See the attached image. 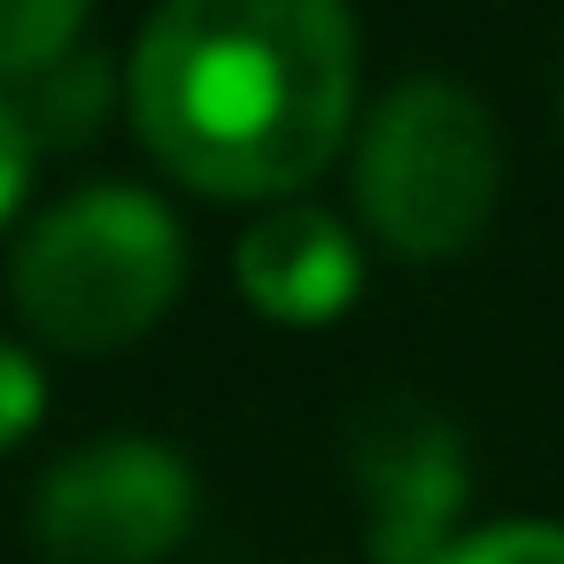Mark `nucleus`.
Listing matches in <instances>:
<instances>
[{
	"instance_id": "nucleus-6",
	"label": "nucleus",
	"mask_w": 564,
	"mask_h": 564,
	"mask_svg": "<svg viewBox=\"0 0 564 564\" xmlns=\"http://www.w3.org/2000/svg\"><path fill=\"white\" fill-rule=\"evenodd\" d=\"M232 271H240V294L279 325H333L364 286V256H356L348 225L333 209H310V202L263 209L240 232Z\"/></svg>"
},
{
	"instance_id": "nucleus-7",
	"label": "nucleus",
	"mask_w": 564,
	"mask_h": 564,
	"mask_svg": "<svg viewBox=\"0 0 564 564\" xmlns=\"http://www.w3.org/2000/svg\"><path fill=\"white\" fill-rule=\"evenodd\" d=\"M109 86H117V78H109V55H101V47H78V55H63L55 70L9 86V101L24 109V124H32L40 148H86V140L101 132V117H109Z\"/></svg>"
},
{
	"instance_id": "nucleus-11",
	"label": "nucleus",
	"mask_w": 564,
	"mask_h": 564,
	"mask_svg": "<svg viewBox=\"0 0 564 564\" xmlns=\"http://www.w3.org/2000/svg\"><path fill=\"white\" fill-rule=\"evenodd\" d=\"M32 155H40V140H32L24 109L9 101V86H0V225L17 217V202H24V186H32Z\"/></svg>"
},
{
	"instance_id": "nucleus-8",
	"label": "nucleus",
	"mask_w": 564,
	"mask_h": 564,
	"mask_svg": "<svg viewBox=\"0 0 564 564\" xmlns=\"http://www.w3.org/2000/svg\"><path fill=\"white\" fill-rule=\"evenodd\" d=\"M94 0H0V86H24L86 47Z\"/></svg>"
},
{
	"instance_id": "nucleus-5",
	"label": "nucleus",
	"mask_w": 564,
	"mask_h": 564,
	"mask_svg": "<svg viewBox=\"0 0 564 564\" xmlns=\"http://www.w3.org/2000/svg\"><path fill=\"white\" fill-rule=\"evenodd\" d=\"M464 487L471 456L456 417L433 402H387L356 433V495H364V533L371 564H441L464 533Z\"/></svg>"
},
{
	"instance_id": "nucleus-3",
	"label": "nucleus",
	"mask_w": 564,
	"mask_h": 564,
	"mask_svg": "<svg viewBox=\"0 0 564 564\" xmlns=\"http://www.w3.org/2000/svg\"><path fill=\"white\" fill-rule=\"evenodd\" d=\"M502 186V140L479 94L456 78H402L356 140V202L364 225L394 256H456L479 240Z\"/></svg>"
},
{
	"instance_id": "nucleus-2",
	"label": "nucleus",
	"mask_w": 564,
	"mask_h": 564,
	"mask_svg": "<svg viewBox=\"0 0 564 564\" xmlns=\"http://www.w3.org/2000/svg\"><path fill=\"white\" fill-rule=\"evenodd\" d=\"M186 286V232L148 186H78L24 225L9 294L47 348L94 356L140 340Z\"/></svg>"
},
{
	"instance_id": "nucleus-1",
	"label": "nucleus",
	"mask_w": 564,
	"mask_h": 564,
	"mask_svg": "<svg viewBox=\"0 0 564 564\" xmlns=\"http://www.w3.org/2000/svg\"><path fill=\"white\" fill-rule=\"evenodd\" d=\"M348 117V0H155L132 47V124L148 155L202 194H294L340 155Z\"/></svg>"
},
{
	"instance_id": "nucleus-10",
	"label": "nucleus",
	"mask_w": 564,
	"mask_h": 564,
	"mask_svg": "<svg viewBox=\"0 0 564 564\" xmlns=\"http://www.w3.org/2000/svg\"><path fill=\"white\" fill-rule=\"evenodd\" d=\"M40 410H47V371H40V356L17 348V340H0V448H17V441L40 425Z\"/></svg>"
},
{
	"instance_id": "nucleus-9",
	"label": "nucleus",
	"mask_w": 564,
	"mask_h": 564,
	"mask_svg": "<svg viewBox=\"0 0 564 564\" xmlns=\"http://www.w3.org/2000/svg\"><path fill=\"white\" fill-rule=\"evenodd\" d=\"M441 564H564V525H549V518H502V525L464 533Z\"/></svg>"
},
{
	"instance_id": "nucleus-4",
	"label": "nucleus",
	"mask_w": 564,
	"mask_h": 564,
	"mask_svg": "<svg viewBox=\"0 0 564 564\" xmlns=\"http://www.w3.org/2000/svg\"><path fill=\"white\" fill-rule=\"evenodd\" d=\"M194 525V464L148 433H101L47 464L32 541L55 564H163Z\"/></svg>"
}]
</instances>
